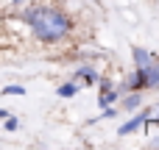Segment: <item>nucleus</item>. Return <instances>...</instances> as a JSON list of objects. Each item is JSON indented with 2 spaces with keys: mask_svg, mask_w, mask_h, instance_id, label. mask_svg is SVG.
I'll list each match as a JSON object with an SVG mask.
<instances>
[{
  "mask_svg": "<svg viewBox=\"0 0 159 150\" xmlns=\"http://www.w3.org/2000/svg\"><path fill=\"white\" fill-rule=\"evenodd\" d=\"M120 95H123V92H120L117 86L103 89V92H101V97H98V106H101V109H109V106H115V103L120 100Z\"/></svg>",
  "mask_w": 159,
  "mask_h": 150,
  "instance_id": "obj_6",
  "label": "nucleus"
},
{
  "mask_svg": "<svg viewBox=\"0 0 159 150\" xmlns=\"http://www.w3.org/2000/svg\"><path fill=\"white\" fill-rule=\"evenodd\" d=\"M151 114H154V109H143L140 106V114H134L129 122H123L120 128H117V136H129V134H134V131H140L148 120H151Z\"/></svg>",
  "mask_w": 159,
  "mask_h": 150,
  "instance_id": "obj_2",
  "label": "nucleus"
},
{
  "mask_svg": "<svg viewBox=\"0 0 159 150\" xmlns=\"http://www.w3.org/2000/svg\"><path fill=\"white\" fill-rule=\"evenodd\" d=\"M3 120H6V131H8V134H14V131L20 128V120H17V117L8 114V117H3Z\"/></svg>",
  "mask_w": 159,
  "mask_h": 150,
  "instance_id": "obj_10",
  "label": "nucleus"
},
{
  "mask_svg": "<svg viewBox=\"0 0 159 150\" xmlns=\"http://www.w3.org/2000/svg\"><path fill=\"white\" fill-rule=\"evenodd\" d=\"M73 78H75V81H87L89 86H95V84H98V78H101V72H98L92 64H81V67L75 70V75H73Z\"/></svg>",
  "mask_w": 159,
  "mask_h": 150,
  "instance_id": "obj_4",
  "label": "nucleus"
},
{
  "mask_svg": "<svg viewBox=\"0 0 159 150\" xmlns=\"http://www.w3.org/2000/svg\"><path fill=\"white\" fill-rule=\"evenodd\" d=\"M154 114H157V122H159V106H157V109H154Z\"/></svg>",
  "mask_w": 159,
  "mask_h": 150,
  "instance_id": "obj_11",
  "label": "nucleus"
},
{
  "mask_svg": "<svg viewBox=\"0 0 159 150\" xmlns=\"http://www.w3.org/2000/svg\"><path fill=\"white\" fill-rule=\"evenodd\" d=\"M28 89L25 86H20V84H8V86H3V95H17V97H22Z\"/></svg>",
  "mask_w": 159,
  "mask_h": 150,
  "instance_id": "obj_9",
  "label": "nucleus"
},
{
  "mask_svg": "<svg viewBox=\"0 0 159 150\" xmlns=\"http://www.w3.org/2000/svg\"><path fill=\"white\" fill-rule=\"evenodd\" d=\"M145 86L148 89H159V58H151L145 67Z\"/></svg>",
  "mask_w": 159,
  "mask_h": 150,
  "instance_id": "obj_5",
  "label": "nucleus"
},
{
  "mask_svg": "<svg viewBox=\"0 0 159 150\" xmlns=\"http://www.w3.org/2000/svg\"><path fill=\"white\" fill-rule=\"evenodd\" d=\"M120 111H137L140 106H143V92H126V95H120Z\"/></svg>",
  "mask_w": 159,
  "mask_h": 150,
  "instance_id": "obj_3",
  "label": "nucleus"
},
{
  "mask_svg": "<svg viewBox=\"0 0 159 150\" xmlns=\"http://www.w3.org/2000/svg\"><path fill=\"white\" fill-rule=\"evenodd\" d=\"M78 92H81V86H78V81H75V78H73V81H67V84H61V86L56 89V95H59V97H75Z\"/></svg>",
  "mask_w": 159,
  "mask_h": 150,
  "instance_id": "obj_7",
  "label": "nucleus"
},
{
  "mask_svg": "<svg viewBox=\"0 0 159 150\" xmlns=\"http://www.w3.org/2000/svg\"><path fill=\"white\" fill-rule=\"evenodd\" d=\"M131 58H134V64H137V67H148V61H151L154 56H151L145 47H131Z\"/></svg>",
  "mask_w": 159,
  "mask_h": 150,
  "instance_id": "obj_8",
  "label": "nucleus"
},
{
  "mask_svg": "<svg viewBox=\"0 0 159 150\" xmlns=\"http://www.w3.org/2000/svg\"><path fill=\"white\" fill-rule=\"evenodd\" d=\"M22 19L31 25L34 36L39 42H59L64 39L70 31H73V19L59 11V8H50V6H34V8H25L22 11Z\"/></svg>",
  "mask_w": 159,
  "mask_h": 150,
  "instance_id": "obj_1",
  "label": "nucleus"
}]
</instances>
